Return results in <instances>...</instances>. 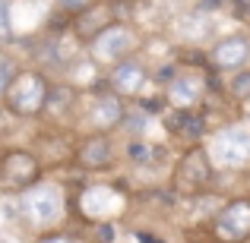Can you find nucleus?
<instances>
[{"instance_id": "obj_1", "label": "nucleus", "mask_w": 250, "mask_h": 243, "mask_svg": "<svg viewBox=\"0 0 250 243\" xmlns=\"http://www.w3.org/2000/svg\"><path fill=\"white\" fill-rule=\"evenodd\" d=\"M19 221L35 234L61 231L67 221V196H63L61 183L38 180L29 189H22L19 193Z\"/></svg>"}, {"instance_id": "obj_2", "label": "nucleus", "mask_w": 250, "mask_h": 243, "mask_svg": "<svg viewBox=\"0 0 250 243\" xmlns=\"http://www.w3.org/2000/svg\"><path fill=\"white\" fill-rule=\"evenodd\" d=\"M215 180V168L209 161L206 146L193 142V146H184V152L171 164V193L177 199H196L206 189H212Z\"/></svg>"}, {"instance_id": "obj_3", "label": "nucleus", "mask_w": 250, "mask_h": 243, "mask_svg": "<svg viewBox=\"0 0 250 243\" xmlns=\"http://www.w3.org/2000/svg\"><path fill=\"white\" fill-rule=\"evenodd\" d=\"M48 92H51V79L42 70H16L3 92V108L19 120H35L44 111Z\"/></svg>"}, {"instance_id": "obj_4", "label": "nucleus", "mask_w": 250, "mask_h": 243, "mask_svg": "<svg viewBox=\"0 0 250 243\" xmlns=\"http://www.w3.org/2000/svg\"><path fill=\"white\" fill-rule=\"evenodd\" d=\"M209 161L215 170H244L250 164V127L247 123H228L215 130L206 142Z\"/></svg>"}, {"instance_id": "obj_5", "label": "nucleus", "mask_w": 250, "mask_h": 243, "mask_svg": "<svg viewBox=\"0 0 250 243\" xmlns=\"http://www.w3.org/2000/svg\"><path fill=\"white\" fill-rule=\"evenodd\" d=\"M140 48V38H136V32L130 29V25L124 22H108L104 29H98L95 35L85 41V51H89V60L95 63V67H114L117 60H124V57H130L133 51Z\"/></svg>"}, {"instance_id": "obj_6", "label": "nucleus", "mask_w": 250, "mask_h": 243, "mask_svg": "<svg viewBox=\"0 0 250 243\" xmlns=\"http://www.w3.org/2000/svg\"><path fill=\"white\" fill-rule=\"evenodd\" d=\"M42 180V158L29 149H3L0 152V189L19 196L32 183Z\"/></svg>"}, {"instance_id": "obj_7", "label": "nucleus", "mask_w": 250, "mask_h": 243, "mask_svg": "<svg viewBox=\"0 0 250 243\" xmlns=\"http://www.w3.org/2000/svg\"><path fill=\"white\" fill-rule=\"evenodd\" d=\"M127 208V199H124L121 189L104 187V183H92L85 187L80 196H76V212H80L83 221H117Z\"/></svg>"}, {"instance_id": "obj_8", "label": "nucleus", "mask_w": 250, "mask_h": 243, "mask_svg": "<svg viewBox=\"0 0 250 243\" xmlns=\"http://www.w3.org/2000/svg\"><path fill=\"white\" fill-rule=\"evenodd\" d=\"M212 237L219 243L250 240V196H234L222 202L212 215Z\"/></svg>"}, {"instance_id": "obj_9", "label": "nucleus", "mask_w": 250, "mask_h": 243, "mask_svg": "<svg viewBox=\"0 0 250 243\" xmlns=\"http://www.w3.org/2000/svg\"><path fill=\"white\" fill-rule=\"evenodd\" d=\"M73 164L85 174H102V170H111L114 164V142H111L108 133H89L85 139H80V146L73 149Z\"/></svg>"}, {"instance_id": "obj_10", "label": "nucleus", "mask_w": 250, "mask_h": 243, "mask_svg": "<svg viewBox=\"0 0 250 243\" xmlns=\"http://www.w3.org/2000/svg\"><path fill=\"white\" fill-rule=\"evenodd\" d=\"M149 82V70L143 67V60H136L133 54L124 57V60H117L114 67L108 70V89L114 92L117 98H140L143 89H146Z\"/></svg>"}, {"instance_id": "obj_11", "label": "nucleus", "mask_w": 250, "mask_h": 243, "mask_svg": "<svg viewBox=\"0 0 250 243\" xmlns=\"http://www.w3.org/2000/svg\"><path fill=\"white\" fill-rule=\"evenodd\" d=\"M159 117H162L165 133L174 136L184 146H193V142H200L206 136V117L196 108H171L168 114H159Z\"/></svg>"}, {"instance_id": "obj_12", "label": "nucleus", "mask_w": 250, "mask_h": 243, "mask_svg": "<svg viewBox=\"0 0 250 243\" xmlns=\"http://www.w3.org/2000/svg\"><path fill=\"white\" fill-rule=\"evenodd\" d=\"M209 63H212L215 73H234V70H244L250 63V38L244 35H225L212 44L209 51Z\"/></svg>"}, {"instance_id": "obj_13", "label": "nucleus", "mask_w": 250, "mask_h": 243, "mask_svg": "<svg viewBox=\"0 0 250 243\" xmlns=\"http://www.w3.org/2000/svg\"><path fill=\"white\" fill-rule=\"evenodd\" d=\"M168 108H200L206 98V79L196 73H174L162 92Z\"/></svg>"}, {"instance_id": "obj_14", "label": "nucleus", "mask_w": 250, "mask_h": 243, "mask_svg": "<svg viewBox=\"0 0 250 243\" xmlns=\"http://www.w3.org/2000/svg\"><path fill=\"white\" fill-rule=\"evenodd\" d=\"M108 22H114V10H111L108 3H89V6H83L80 13L70 16V35L85 48V41H89L98 29H104Z\"/></svg>"}, {"instance_id": "obj_15", "label": "nucleus", "mask_w": 250, "mask_h": 243, "mask_svg": "<svg viewBox=\"0 0 250 243\" xmlns=\"http://www.w3.org/2000/svg\"><path fill=\"white\" fill-rule=\"evenodd\" d=\"M124 111H127L124 98H117L114 92H102L89 108V127L95 133H114L124 120Z\"/></svg>"}, {"instance_id": "obj_16", "label": "nucleus", "mask_w": 250, "mask_h": 243, "mask_svg": "<svg viewBox=\"0 0 250 243\" xmlns=\"http://www.w3.org/2000/svg\"><path fill=\"white\" fill-rule=\"evenodd\" d=\"M73 111H76V89L73 85H51L42 117H48V120H63V117H73Z\"/></svg>"}, {"instance_id": "obj_17", "label": "nucleus", "mask_w": 250, "mask_h": 243, "mask_svg": "<svg viewBox=\"0 0 250 243\" xmlns=\"http://www.w3.org/2000/svg\"><path fill=\"white\" fill-rule=\"evenodd\" d=\"M228 95L234 98V101H247L250 98V70H234L231 79H228Z\"/></svg>"}, {"instance_id": "obj_18", "label": "nucleus", "mask_w": 250, "mask_h": 243, "mask_svg": "<svg viewBox=\"0 0 250 243\" xmlns=\"http://www.w3.org/2000/svg\"><path fill=\"white\" fill-rule=\"evenodd\" d=\"M92 234H95L98 243H114V240H117L114 221H95V224H92Z\"/></svg>"}, {"instance_id": "obj_19", "label": "nucleus", "mask_w": 250, "mask_h": 243, "mask_svg": "<svg viewBox=\"0 0 250 243\" xmlns=\"http://www.w3.org/2000/svg\"><path fill=\"white\" fill-rule=\"evenodd\" d=\"M13 38V22H10V0H0V41Z\"/></svg>"}, {"instance_id": "obj_20", "label": "nucleus", "mask_w": 250, "mask_h": 243, "mask_svg": "<svg viewBox=\"0 0 250 243\" xmlns=\"http://www.w3.org/2000/svg\"><path fill=\"white\" fill-rule=\"evenodd\" d=\"M13 73H16V63H13L10 57L0 54V95L6 92V85H10V79H13Z\"/></svg>"}, {"instance_id": "obj_21", "label": "nucleus", "mask_w": 250, "mask_h": 243, "mask_svg": "<svg viewBox=\"0 0 250 243\" xmlns=\"http://www.w3.org/2000/svg\"><path fill=\"white\" fill-rule=\"evenodd\" d=\"M35 243H76L70 234H63V227L61 231H44V234H38V240Z\"/></svg>"}, {"instance_id": "obj_22", "label": "nucleus", "mask_w": 250, "mask_h": 243, "mask_svg": "<svg viewBox=\"0 0 250 243\" xmlns=\"http://www.w3.org/2000/svg\"><path fill=\"white\" fill-rule=\"evenodd\" d=\"M162 67H165V70H155V73H152V79H159V82H168L171 76L177 73V63H162Z\"/></svg>"}, {"instance_id": "obj_23", "label": "nucleus", "mask_w": 250, "mask_h": 243, "mask_svg": "<svg viewBox=\"0 0 250 243\" xmlns=\"http://www.w3.org/2000/svg\"><path fill=\"white\" fill-rule=\"evenodd\" d=\"M89 3H95V0H61V6L70 13V16H73V13H80L83 6H89Z\"/></svg>"}, {"instance_id": "obj_24", "label": "nucleus", "mask_w": 250, "mask_h": 243, "mask_svg": "<svg viewBox=\"0 0 250 243\" xmlns=\"http://www.w3.org/2000/svg\"><path fill=\"white\" fill-rule=\"evenodd\" d=\"M234 16L250 22V0H234Z\"/></svg>"}, {"instance_id": "obj_25", "label": "nucleus", "mask_w": 250, "mask_h": 243, "mask_svg": "<svg viewBox=\"0 0 250 243\" xmlns=\"http://www.w3.org/2000/svg\"><path fill=\"white\" fill-rule=\"evenodd\" d=\"M136 240L140 243H168L165 237H159V234H152V231H136Z\"/></svg>"}, {"instance_id": "obj_26", "label": "nucleus", "mask_w": 250, "mask_h": 243, "mask_svg": "<svg viewBox=\"0 0 250 243\" xmlns=\"http://www.w3.org/2000/svg\"><path fill=\"white\" fill-rule=\"evenodd\" d=\"M6 130H10V111H6L3 104H0V136H3Z\"/></svg>"}, {"instance_id": "obj_27", "label": "nucleus", "mask_w": 250, "mask_h": 243, "mask_svg": "<svg viewBox=\"0 0 250 243\" xmlns=\"http://www.w3.org/2000/svg\"><path fill=\"white\" fill-rule=\"evenodd\" d=\"M222 0H200V13H209V10H219Z\"/></svg>"}, {"instance_id": "obj_28", "label": "nucleus", "mask_w": 250, "mask_h": 243, "mask_svg": "<svg viewBox=\"0 0 250 243\" xmlns=\"http://www.w3.org/2000/svg\"><path fill=\"white\" fill-rule=\"evenodd\" d=\"M0 243H6V240H3V237H0Z\"/></svg>"}]
</instances>
